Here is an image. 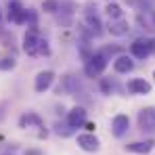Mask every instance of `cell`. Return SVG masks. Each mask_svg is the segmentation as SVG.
Segmentation results:
<instances>
[{"label":"cell","instance_id":"6da1fadb","mask_svg":"<svg viewBox=\"0 0 155 155\" xmlns=\"http://www.w3.org/2000/svg\"><path fill=\"white\" fill-rule=\"evenodd\" d=\"M21 48L27 57H48L51 54V46L48 40L42 36L38 25H27L25 34H23V44Z\"/></svg>","mask_w":155,"mask_h":155},{"label":"cell","instance_id":"7a4b0ae2","mask_svg":"<svg viewBox=\"0 0 155 155\" xmlns=\"http://www.w3.org/2000/svg\"><path fill=\"white\" fill-rule=\"evenodd\" d=\"M84 25L90 29V34L94 38L103 36L105 25H103V21H101V15H99V8H97L94 2H86L84 4Z\"/></svg>","mask_w":155,"mask_h":155},{"label":"cell","instance_id":"3957f363","mask_svg":"<svg viewBox=\"0 0 155 155\" xmlns=\"http://www.w3.org/2000/svg\"><path fill=\"white\" fill-rule=\"evenodd\" d=\"M128 52L134 61H143L147 57L153 54V38L151 36H140V38H134L128 46Z\"/></svg>","mask_w":155,"mask_h":155},{"label":"cell","instance_id":"277c9868","mask_svg":"<svg viewBox=\"0 0 155 155\" xmlns=\"http://www.w3.org/2000/svg\"><path fill=\"white\" fill-rule=\"evenodd\" d=\"M107 65H109V59H105L103 54L97 51L86 63H84V76L90 78V80H99V78H103Z\"/></svg>","mask_w":155,"mask_h":155},{"label":"cell","instance_id":"5b68a950","mask_svg":"<svg viewBox=\"0 0 155 155\" xmlns=\"http://www.w3.org/2000/svg\"><path fill=\"white\" fill-rule=\"evenodd\" d=\"M65 122L71 126V128H84L86 126V122H88V109L84 107V105H76V107H71L67 113H65Z\"/></svg>","mask_w":155,"mask_h":155},{"label":"cell","instance_id":"8992f818","mask_svg":"<svg viewBox=\"0 0 155 155\" xmlns=\"http://www.w3.org/2000/svg\"><path fill=\"white\" fill-rule=\"evenodd\" d=\"M136 124L138 130L145 132V134H153L155 132V107H145L138 111L136 115Z\"/></svg>","mask_w":155,"mask_h":155},{"label":"cell","instance_id":"52a82bcc","mask_svg":"<svg viewBox=\"0 0 155 155\" xmlns=\"http://www.w3.org/2000/svg\"><path fill=\"white\" fill-rule=\"evenodd\" d=\"M25 6L21 4V0H8L6 4V19L13 25H25Z\"/></svg>","mask_w":155,"mask_h":155},{"label":"cell","instance_id":"ba28073f","mask_svg":"<svg viewBox=\"0 0 155 155\" xmlns=\"http://www.w3.org/2000/svg\"><path fill=\"white\" fill-rule=\"evenodd\" d=\"M54 80H57V74H54L52 69H42V71H38L36 78H34V90H36L38 94H44L46 90L52 88Z\"/></svg>","mask_w":155,"mask_h":155},{"label":"cell","instance_id":"9c48e42d","mask_svg":"<svg viewBox=\"0 0 155 155\" xmlns=\"http://www.w3.org/2000/svg\"><path fill=\"white\" fill-rule=\"evenodd\" d=\"M124 88H126L128 94H136V97H147V94H151V90H153L151 82H147L145 78H130Z\"/></svg>","mask_w":155,"mask_h":155},{"label":"cell","instance_id":"30bf717a","mask_svg":"<svg viewBox=\"0 0 155 155\" xmlns=\"http://www.w3.org/2000/svg\"><path fill=\"white\" fill-rule=\"evenodd\" d=\"M76 143H78V147L82 151H86V153H97L101 149V140L97 138L94 132H82V134H78Z\"/></svg>","mask_w":155,"mask_h":155},{"label":"cell","instance_id":"8fae6325","mask_svg":"<svg viewBox=\"0 0 155 155\" xmlns=\"http://www.w3.org/2000/svg\"><path fill=\"white\" fill-rule=\"evenodd\" d=\"M111 65H113V71H115V74H120V76H124V74H132V71H134V67H136L134 59L130 57L128 52L117 54V57L111 61Z\"/></svg>","mask_w":155,"mask_h":155},{"label":"cell","instance_id":"7c38bea8","mask_svg":"<svg viewBox=\"0 0 155 155\" xmlns=\"http://www.w3.org/2000/svg\"><path fill=\"white\" fill-rule=\"evenodd\" d=\"M19 128L21 130H27V128H40L44 130V117L40 115V113H36V111H25V113H21L19 115Z\"/></svg>","mask_w":155,"mask_h":155},{"label":"cell","instance_id":"4fadbf2b","mask_svg":"<svg viewBox=\"0 0 155 155\" xmlns=\"http://www.w3.org/2000/svg\"><path fill=\"white\" fill-rule=\"evenodd\" d=\"M128 130H130V117L126 113L113 115V120H111V134L115 138H124L128 134Z\"/></svg>","mask_w":155,"mask_h":155},{"label":"cell","instance_id":"5bb4252c","mask_svg":"<svg viewBox=\"0 0 155 155\" xmlns=\"http://www.w3.org/2000/svg\"><path fill=\"white\" fill-rule=\"evenodd\" d=\"M155 149V140L153 138H147V140H134L126 145V151L130 153H136V155H149Z\"/></svg>","mask_w":155,"mask_h":155},{"label":"cell","instance_id":"9a60e30c","mask_svg":"<svg viewBox=\"0 0 155 155\" xmlns=\"http://www.w3.org/2000/svg\"><path fill=\"white\" fill-rule=\"evenodd\" d=\"M99 90L105 97H109V94H115V92H124L126 88L120 86L115 78H99Z\"/></svg>","mask_w":155,"mask_h":155},{"label":"cell","instance_id":"2e32d148","mask_svg":"<svg viewBox=\"0 0 155 155\" xmlns=\"http://www.w3.org/2000/svg\"><path fill=\"white\" fill-rule=\"evenodd\" d=\"M130 23L126 19H115V21H109V25H107V31L111 34V36H115V38H122V36H128L130 34Z\"/></svg>","mask_w":155,"mask_h":155},{"label":"cell","instance_id":"e0dca14e","mask_svg":"<svg viewBox=\"0 0 155 155\" xmlns=\"http://www.w3.org/2000/svg\"><path fill=\"white\" fill-rule=\"evenodd\" d=\"M124 2L138 13H151L155 8V0H124Z\"/></svg>","mask_w":155,"mask_h":155},{"label":"cell","instance_id":"ac0fdd59","mask_svg":"<svg viewBox=\"0 0 155 155\" xmlns=\"http://www.w3.org/2000/svg\"><path fill=\"white\" fill-rule=\"evenodd\" d=\"M105 15L109 17V21H115V19H124V11H122V6L117 4V2H107L105 4Z\"/></svg>","mask_w":155,"mask_h":155},{"label":"cell","instance_id":"d6986e66","mask_svg":"<svg viewBox=\"0 0 155 155\" xmlns=\"http://www.w3.org/2000/svg\"><path fill=\"white\" fill-rule=\"evenodd\" d=\"M52 132L59 134L61 138H69V136L76 134V128H71L67 122H54V124H52Z\"/></svg>","mask_w":155,"mask_h":155},{"label":"cell","instance_id":"ffe728a7","mask_svg":"<svg viewBox=\"0 0 155 155\" xmlns=\"http://www.w3.org/2000/svg\"><path fill=\"white\" fill-rule=\"evenodd\" d=\"M99 52L103 54L105 59L113 61L117 54H122V52H124V48H122V46H117V44H105V46H101V48H99Z\"/></svg>","mask_w":155,"mask_h":155},{"label":"cell","instance_id":"44dd1931","mask_svg":"<svg viewBox=\"0 0 155 155\" xmlns=\"http://www.w3.org/2000/svg\"><path fill=\"white\" fill-rule=\"evenodd\" d=\"M136 23H138V27H140L143 31H153L155 29L149 13H138V15H136Z\"/></svg>","mask_w":155,"mask_h":155},{"label":"cell","instance_id":"7402d4cb","mask_svg":"<svg viewBox=\"0 0 155 155\" xmlns=\"http://www.w3.org/2000/svg\"><path fill=\"white\" fill-rule=\"evenodd\" d=\"M46 15H59L61 13V0H44L40 6Z\"/></svg>","mask_w":155,"mask_h":155},{"label":"cell","instance_id":"603a6c76","mask_svg":"<svg viewBox=\"0 0 155 155\" xmlns=\"http://www.w3.org/2000/svg\"><path fill=\"white\" fill-rule=\"evenodd\" d=\"M78 46H80V59H82V63H86V61L97 52L90 46V42H78Z\"/></svg>","mask_w":155,"mask_h":155},{"label":"cell","instance_id":"cb8c5ba5","mask_svg":"<svg viewBox=\"0 0 155 155\" xmlns=\"http://www.w3.org/2000/svg\"><path fill=\"white\" fill-rule=\"evenodd\" d=\"M15 65H17L15 57H0V71H11L15 69Z\"/></svg>","mask_w":155,"mask_h":155},{"label":"cell","instance_id":"d4e9b609","mask_svg":"<svg viewBox=\"0 0 155 155\" xmlns=\"http://www.w3.org/2000/svg\"><path fill=\"white\" fill-rule=\"evenodd\" d=\"M25 25H38V11L34 8L25 11Z\"/></svg>","mask_w":155,"mask_h":155},{"label":"cell","instance_id":"484cf974","mask_svg":"<svg viewBox=\"0 0 155 155\" xmlns=\"http://www.w3.org/2000/svg\"><path fill=\"white\" fill-rule=\"evenodd\" d=\"M23 155H42V151H40V149H27Z\"/></svg>","mask_w":155,"mask_h":155},{"label":"cell","instance_id":"4316f807","mask_svg":"<svg viewBox=\"0 0 155 155\" xmlns=\"http://www.w3.org/2000/svg\"><path fill=\"white\" fill-rule=\"evenodd\" d=\"M8 107V103L4 101V103H0V120H4V109Z\"/></svg>","mask_w":155,"mask_h":155},{"label":"cell","instance_id":"83f0119b","mask_svg":"<svg viewBox=\"0 0 155 155\" xmlns=\"http://www.w3.org/2000/svg\"><path fill=\"white\" fill-rule=\"evenodd\" d=\"M94 128H97V126H94L92 122H86V130H88V132H94Z\"/></svg>","mask_w":155,"mask_h":155},{"label":"cell","instance_id":"f1b7e54d","mask_svg":"<svg viewBox=\"0 0 155 155\" xmlns=\"http://www.w3.org/2000/svg\"><path fill=\"white\" fill-rule=\"evenodd\" d=\"M149 15H151V21H153V27H155V8L151 11V13H149Z\"/></svg>","mask_w":155,"mask_h":155},{"label":"cell","instance_id":"f546056e","mask_svg":"<svg viewBox=\"0 0 155 155\" xmlns=\"http://www.w3.org/2000/svg\"><path fill=\"white\" fill-rule=\"evenodd\" d=\"M4 29H2V11H0V34H2Z\"/></svg>","mask_w":155,"mask_h":155},{"label":"cell","instance_id":"4dcf8cb0","mask_svg":"<svg viewBox=\"0 0 155 155\" xmlns=\"http://www.w3.org/2000/svg\"><path fill=\"white\" fill-rule=\"evenodd\" d=\"M2 155H15V153H8V151H6V153H2Z\"/></svg>","mask_w":155,"mask_h":155},{"label":"cell","instance_id":"1f68e13d","mask_svg":"<svg viewBox=\"0 0 155 155\" xmlns=\"http://www.w3.org/2000/svg\"><path fill=\"white\" fill-rule=\"evenodd\" d=\"M153 52H155V38H153Z\"/></svg>","mask_w":155,"mask_h":155},{"label":"cell","instance_id":"d6a6232c","mask_svg":"<svg viewBox=\"0 0 155 155\" xmlns=\"http://www.w3.org/2000/svg\"><path fill=\"white\" fill-rule=\"evenodd\" d=\"M153 78H155V71H153Z\"/></svg>","mask_w":155,"mask_h":155}]
</instances>
